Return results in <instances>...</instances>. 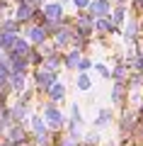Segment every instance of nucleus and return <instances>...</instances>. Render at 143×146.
I'll use <instances>...</instances> for the list:
<instances>
[{"mask_svg": "<svg viewBox=\"0 0 143 146\" xmlns=\"http://www.w3.org/2000/svg\"><path fill=\"white\" fill-rule=\"evenodd\" d=\"M53 83H58V80H56V71H51V68H44V66H41L39 71H36V85H39L44 93H49V88H51Z\"/></svg>", "mask_w": 143, "mask_h": 146, "instance_id": "obj_1", "label": "nucleus"}, {"mask_svg": "<svg viewBox=\"0 0 143 146\" xmlns=\"http://www.w3.org/2000/svg\"><path fill=\"white\" fill-rule=\"evenodd\" d=\"M44 20L46 22H58L63 20V5L61 3H51V5H44Z\"/></svg>", "mask_w": 143, "mask_h": 146, "instance_id": "obj_2", "label": "nucleus"}, {"mask_svg": "<svg viewBox=\"0 0 143 146\" xmlns=\"http://www.w3.org/2000/svg\"><path fill=\"white\" fill-rule=\"evenodd\" d=\"M90 15L92 17H107L109 15V0H92L90 3Z\"/></svg>", "mask_w": 143, "mask_h": 146, "instance_id": "obj_3", "label": "nucleus"}, {"mask_svg": "<svg viewBox=\"0 0 143 146\" xmlns=\"http://www.w3.org/2000/svg\"><path fill=\"white\" fill-rule=\"evenodd\" d=\"M44 117H46V122H49L53 129H58V127L63 124V115L58 112L56 107H46V110H44Z\"/></svg>", "mask_w": 143, "mask_h": 146, "instance_id": "obj_4", "label": "nucleus"}, {"mask_svg": "<svg viewBox=\"0 0 143 146\" xmlns=\"http://www.w3.org/2000/svg\"><path fill=\"white\" fill-rule=\"evenodd\" d=\"M17 39H20V36H15V34H3V36H0V49H5L7 54H10V51H15Z\"/></svg>", "mask_w": 143, "mask_h": 146, "instance_id": "obj_5", "label": "nucleus"}, {"mask_svg": "<svg viewBox=\"0 0 143 146\" xmlns=\"http://www.w3.org/2000/svg\"><path fill=\"white\" fill-rule=\"evenodd\" d=\"M32 12H34V5L32 3H22L20 7H17V22H24L32 17Z\"/></svg>", "mask_w": 143, "mask_h": 146, "instance_id": "obj_6", "label": "nucleus"}, {"mask_svg": "<svg viewBox=\"0 0 143 146\" xmlns=\"http://www.w3.org/2000/svg\"><path fill=\"white\" fill-rule=\"evenodd\" d=\"M46 34H49V32H46V27H34V29L29 32V39H32L34 44H41V42L46 39Z\"/></svg>", "mask_w": 143, "mask_h": 146, "instance_id": "obj_7", "label": "nucleus"}, {"mask_svg": "<svg viewBox=\"0 0 143 146\" xmlns=\"http://www.w3.org/2000/svg\"><path fill=\"white\" fill-rule=\"evenodd\" d=\"M63 95H66V85H61V83H53L51 88H49V98H51V100H61Z\"/></svg>", "mask_w": 143, "mask_h": 146, "instance_id": "obj_8", "label": "nucleus"}, {"mask_svg": "<svg viewBox=\"0 0 143 146\" xmlns=\"http://www.w3.org/2000/svg\"><path fill=\"white\" fill-rule=\"evenodd\" d=\"M10 83H12V88H15V93H24V76L12 73V76H10Z\"/></svg>", "mask_w": 143, "mask_h": 146, "instance_id": "obj_9", "label": "nucleus"}, {"mask_svg": "<svg viewBox=\"0 0 143 146\" xmlns=\"http://www.w3.org/2000/svg\"><path fill=\"white\" fill-rule=\"evenodd\" d=\"M32 129H34V134H46L44 117H41V115H34V117H32Z\"/></svg>", "mask_w": 143, "mask_h": 146, "instance_id": "obj_10", "label": "nucleus"}, {"mask_svg": "<svg viewBox=\"0 0 143 146\" xmlns=\"http://www.w3.org/2000/svg\"><path fill=\"white\" fill-rule=\"evenodd\" d=\"M80 61H82V58H80V51H71V54L66 56V66H68V68H80Z\"/></svg>", "mask_w": 143, "mask_h": 146, "instance_id": "obj_11", "label": "nucleus"}, {"mask_svg": "<svg viewBox=\"0 0 143 146\" xmlns=\"http://www.w3.org/2000/svg\"><path fill=\"white\" fill-rule=\"evenodd\" d=\"M124 15H126V12H124V7H117V10L112 12V25H114V29H117L119 25H124Z\"/></svg>", "mask_w": 143, "mask_h": 146, "instance_id": "obj_12", "label": "nucleus"}, {"mask_svg": "<svg viewBox=\"0 0 143 146\" xmlns=\"http://www.w3.org/2000/svg\"><path fill=\"white\" fill-rule=\"evenodd\" d=\"M109 119H112L109 110H100V115H97V119H95V124H97V127H104V124H109Z\"/></svg>", "mask_w": 143, "mask_h": 146, "instance_id": "obj_13", "label": "nucleus"}, {"mask_svg": "<svg viewBox=\"0 0 143 146\" xmlns=\"http://www.w3.org/2000/svg\"><path fill=\"white\" fill-rule=\"evenodd\" d=\"M71 42V29H58L56 32V44H68Z\"/></svg>", "mask_w": 143, "mask_h": 146, "instance_id": "obj_14", "label": "nucleus"}, {"mask_svg": "<svg viewBox=\"0 0 143 146\" xmlns=\"http://www.w3.org/2000/svg\"><path fill=\"white\" fill-rule=\"evenodd\" d=\"M95 27H97L100 32H114V25H112L109 20H102V17H100V20L95 22Z\"/></svg>", "mask_w": 143, "mask_h": 146, "instance_id": "obj_15", "label": "nucleus"}, {"mask_svg": "<svg viewBox=\"0 0 143 146\" xmlns=\"http://www.w3.org/2000/svg\"><path fill=\"white\" fill-rule=\"evenodd\" d=\"M12 112H15L12 117H15V119L20 122V119H24V117H27V112H29V107H27V105H17V107L12 110Z\"/></svg>", "mask_w": 143, "mask_h": 146, "instance_id": "obj_16", "label": "nucleus"}, {"mask_svg": "<svg viewBox=\"0 0 143 146\" xmlns=\"http://www.w3.org/2000/svg\"><path fill=\"white\" fill-rule=\"evenodd\" d=\"M121 98H124V88H121V83H117V85H114V93H112L114 105H121Z\"/></svg>", "mask_w": 143, "mask_h": 146, "instance_id": "obj_17", "label": "nucleus"}, {"mask_svg": "<svg viewBox=\"0 0 143 146\" xmlns=\"http://www.w3.org/2000/svg\"><path fill=\"white\" fill-rule=\"evenodd\" d=\"M78 88L90 90V76H87V73H80V76H78Z\"/></svg>", "mask_w": 143, "mask_h": 146, "instance_id": "obj_18", "label": "nucleus"}, {"mask_svg": "<svg viewBox=\"0 0 143 146\" xmlns=\"http://www.w3.org/2000/svg\"><path fill=\"white\" fill-rule=\"evenodd\" d=\"M95 68H97V73L102 76V78H109V76H112V73H109V68H107V66H102V63H97Z\"/></svg>", "mask_w": 143, "mask_h": 146, "instance_id": "obj_19", "label": "nucleus"}, {"mask_svg": "<svg viewBox=\"0 0 143 146\" xmlns=\"http://www.w3.org/2000/svg\"><path fill=\"white\" fill-rule=\"evenodd\" d=\"M73 3H75V7H80V10H82V7H90L92 0H73Z\"/></svg>", "mask_w": 143, "mask_h": 146, "instance_id": "obj_20", "label": "nucleus"}, {"mask_svg": "<svg viewBox=\"0 0 143 146\" xmlns=\"http://www.w3.org/2000/svg\"><path fill=\"white\" fill-rule=\"evenodd\" d=\"M90 66H92V63L87 61V58H82V61H80V71H85V68H90Z\"/></svg>", "mask_w": 143, "mask_h": 146, "instance_id": "obj_21", "label": "nucleus"}, {"mask_svg": "<svg viewBox=\"0 0 143 146\" xmlns=\"http://www.w3.org/2000/svg\"><path fill=\"white\" fill-rule=\"evenodd\" d=\"M0 146H12V144H10V141H7V144H0Z\"/></svg>", "mask_w": 143, "mask_h": 146, "instance_id": "obj_22", "label": "nucleus"}, {"mask_svg": "<svg viewBox=\"0 0 143 146\" xmlns=\"http://www.w3.org/2000/svg\"><path fill=\"white\" fill-rule=\"evenodd\" d=\"M136 3H143V0H136Z\"/></svg>", "mask_w": 143, "mask_h": 146, "instance_id": "obj_23", "label": "nucleus"}]
</instances>
